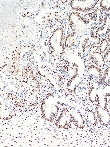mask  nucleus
I'll return each instance as SVG.
<instances>
[{"instance_id":"obj_1","label":"nucleus","mask_w":110,"mask_h":147,"mask_svg":"<svg viewBox=\"0 0 110 147\" xmlns=\"http://www.w3.org/2000/svg\"><path fill=\"white\" fill-rule=\"evenodd\" d=\"M98 1H73L74 8L80 12L91 11L96 6Z\"/></svg>"},{"instance_id":"obj_2","label":"nucleus","mask_w":110,"mask_h":147,"mask_svg":"<svg viewBox=\"0 0 110 147\" xmlns=\"http://www.w3.org/2000/svg\"><path fill=\"white\" fill-rule=\"evenodd\" d=\"M100 7L103 10L110 13V1H101Z\"/></svg>"}]
</instances>
